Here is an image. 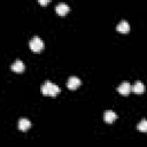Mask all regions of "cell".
I'll use <instances>...</instances> for the list:
<instances>
[{
    "instance_id": "cell-9",
    "label": "cell",
    "mask_w": 147,
    "mask_h": 147,
    "mask_svg": "<svg viewBox=\"0 0 147 147\" xmlns=\"http://www.w3.org/2000/svg\"><path fill=\"white\" fill-rule=\"evenodd\" d=\"M11 70L13 71H15V72H22V71H24V69H25V67H24V63L21 61V60H16L13 64H11Z\"/></svg>"
},
{
    "instance_id": "cell-12",
    "label": "cell",
    "mask_w": 147,
    "mask_h": 147,
    "mask_svg": "<svg viewBox=\"0 0 147 147\" xmlns=\"http://www.w3.org/2000/svg\"><path fill=\"white\" fill-rule=\"evenodd\" d=\"M38 2H39V3H40V5H47V3H48V2H49V1H48V0H46V1H42V0H39V1H38Z\"/></svg>"
},
{
    "instance_id": "cell-11",
    "label": "cell",
    "mask_w": 147,
    "mask_h": 147,
    "mask_svg": "<svg viewBox=\"0 0 147 147\" xmlns=\"http://www.w3.org/2000/svg\"><path fill=\"white\" fill-rule=\"evenodd\" d=\"M137 129H138L139 131H141V132H147V119H145V118L141 119V121L139 122Z\"/></svg>"
},
{
    "instance_id": "cell-5",
    "label": "cell",
    "mask_w": 147,
    "mask_h": 147,
    "mask_svg": "<svg viewBox=\"0 0 147 147\" xmlns=\"http://www.w3.org/2000/svg\"><path fill=\"white\" fill-rule=\"evenodd\" d=\"M55 11H56L59 15L63 16V15H65V14L69 11V6H68L67 3H64V2H60V3L56 5Z\"/></svg>"
},
{
    "instance_id": "cell-8",
    "label": "cell",
    "mask_w": 147,
    "mask_h": 147,
    "mask_svg": "<svg viewBox=\"0 0 147 147\" xmlns=\"http://www.w3.org/2000/svg\"><path fill=\"white\" fill-rule=\"evenodd\" d=\"M31 127V122L28 118H21L18 121V129L21 131H28Z\"/></svg>"
},
{
    "instance_id": "cell-2",
    "label": "cell",
    "mask_w": 147,
    "mask_h": 147,
    "mask_svg": "<svg viewBox=\"0 0 147 147\" xmlns=\"http://www.w3.org/2000/svg\"><path fill=\"white\" fill-rule=\"evenodd\" d=\"M29 47H30V49H31L32 52L38 53V52H40V51L44 49V41H42L39 37L36 36V37H33V38L30 40Z\"/></svg>"
},
{
    "instance_id": "cell-6",
    "label": "cell",
    "mask_w": 147,
    "mask_h": 147,
    "mask_svg": "<svg viewBox=\"0 0 147 147\" xmlns=\"http://www.w3.org/2000/svg\"><path fill=\"white\" fill-rule=\"evenodd\" d=\"M116 30H117L118 32H121V33H126V32L130 31V25H129V23H127L125 20H123V21H121V22L117 24Z\"/></svg>"
},
{
    "instance_id": "cell-10",
    "label": "cell",
    "mask_w": 147,
    "mask_h": 147,
    "mask_svg": "<svg viewBox=\"0 0 147 147\" xmlns=\"http://www.w3.org/2000/svg\"><path fill=\"white\" fill-rule=\"evenodd\" d=\"M132 92H134L136 94H142L145 92V85L140 80H137L132 86Z\"/></svg>"
},
{
    "instance_id": "cell-1",
    "label": "cell",
    "mask_w": 147,
    "mask_h": 147,
    "mask_svg": "<svg viewBox=\"0 0 147 147\" xmlns=\"http://www.w3.org/2000/svg\"><path fill=\"white\" fill-rule=\"evenodd\" d=\"M60 92H61L60 87H59L57 85L53 84V83L49 82V80H46V82L44 83V85L41 86V93H42L44 95L55 96V95H57Z\"/></svg>"
},
{
    "instance_id": "cell-3",
    "label": "cell",
    "mask_w": 147,
    "mask_h": 147,
    "mask_svg": "<svg viewBox=\"0 0 147 147\" xmlns=\"http://www.w3.org/2000/svg\"><path fill=\"white\" fill-rule=\"evenodd\" d=\"M132 91V86L130 85V83L127 82H123L118 87H117V92L122 95H129V93Z\"/></svg>"
},
{
    "instance_id": "cell-4",
    "label": "cell",
    "mask_w": 147,
    "mask_h": 147,
    "mask_svg": "<svg viewBox=\"0 0 147 147\" xmlns=\"http://www.w3.org/2000/svg\"><path fill=\"white\" fill-rule=\"evenodd\" d=\"M80 79L78 78V77H76V76H71L69 79H68V82H67V86H68V88L69 90H76L77 87H79L80 86Z\"/></svg>"
},
{
    "instance_id": "cell-7",
    "label": "cell",
    "mask_w": 147,
    "mask_h": 147,
    "mask_svg": "<svg viewBox=\"0 0 147 147\" xmlns=\"http://www.w3.org/2000/svg\"><path fill=\"white\" fill-rule=\"evenodd\" d=\"M116 118H117V115H116V113L113 111V110H106L105 114H103V119H105L107 123H113Z\"/></svg>"
}]
</instances>
